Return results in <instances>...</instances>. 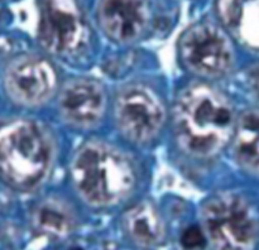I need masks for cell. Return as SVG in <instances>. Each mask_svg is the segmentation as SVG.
Returning a JSON list of instances; mask_svg holds the SVG:
<instances>
[{"instance_id": "4", "label": "cell", "mask_w": 259, "mask_h": 250, "mask_svg": "<svg viewBox=\"0 0 259 250\" xmlns=\"http://www.w3.org/2000/svg\"><path fill=\"white\" fill-rule=\"evenodd\" d=\"M206 237L214 250H255L259 217L243 197L223 193L210 198L202 209Z\"/></svg>"}, {"instance_id": "12", "label": "cell", "mask_w": 259, "mask_h": 250, "mask_svg": "<svg viewBox=\"0 0 259 250\" xmlns=\"http://www.w3.org/2000/svg\"><path fill=\"white\" fill-rule=\"evenodd\" d=\"M125 225L132 239L143 246L158 244L163 237V224L151 204L137 205L125 216Z\"/></svg>"}, {"instance_id": "14", "label": "cell", "mask_w": 259, "mask_h": 250, "mask_svg": "<svg viewBox=\"0 0 259 250\" xmlns=\"http://www.w3.org/2000/svg\"><path fill=\"white\" fill-rule=\"evenodd\" d=\"M35 224L42 231L52 235H65L73 226V216L70 209L60 201H46L35 212Z\"/></svg>"}, {"instance_id": "8", "label": "cell", "mask_w": 259, "mask_h": 250, "mask_svg": "<svg viewBox=\"0 0 259 250\" xmlns=\"http://www.w3.org/2000/svg\"><path fill=\"white\" fill-rule=\"evenodd\" d=\"M57 76L47 60L27 56L15 60L8 66L4 75V86L9 97L25 106L45 103L53 95Z\"/></svg>"}, {"instance_id": "7", "label": "cell", "mask_w": 259, "mask_h": 250, "mask_svg": "<svg viewBox=\"0 0 259 250\" xmlns=\"http://www.w3.org/2000/svg\"><path fill=\"white\" fill-rule=\"evenodd\" d=\"M119 130L134 143L156 138L164 123V109L158 96L146 86H131L119 93L115 103Z\"/></svg>"}, {"instance_id": "5", "label": "cell", "mask_w": 259, "mask_h": 250, "mask_svg": "<svg viewBox=\"0 0 259 250\" xmlns=\"http://www.w3.org/2000/svg\"><path fill=\"white\" fill-rule=\"evenodd\" d=\"M180 56L187 68L206 77L227 75L234 63L228 37L218 25L209 22L194 24L182 34Z\"/></svg>"}, {"instance_id": "13", "label": "cell", "mask_w": 259, "mask_h": 250, "mask_svg": "<svg viewBox=\"0 0 259 250\" xmlns=\"http://www.w3.org/2000/svg\"><path fill=\"white\" fill-rule=\"evenodd\" d=\"M235 157L248 171L259 173V111L240 118L235 130Z\"/></svg>"}, {"instance_id": "15", "label": "cell", "mask_w": 259, "mask_h": 250, "mask_svg": "<svg viewBox=\"0 0 259 250\" xmlns=\"http://www.w3.org/2000/svg\"><path fill=\"white\" fill-rule=\"evenodd\" d=\"M180 244L185 250H201L206 247L207 237L199 225H191L181 234Z\"/></svg>"}, {"instance_id": "2", "label": "cell", "mask_w": 259, "mask_h": 250, "mask_svg": "<svg viewBox=\"0 0 259 250\" xmlns=\"http://www.w3.org/2000/svg\"><path fill=\"white\" fill-rule=\"evenodd\" d=\"M73 183L93 206H111L125 198L136 183V172L125 154L104 143H88L73 158Z\"/></svg>"}, {"instance_id": "9", "label": "cell", "mask_w": 259, "mask_h": 250, "mask_svg": "<svg viewBox=\"0 0 259 250\" xmlns=\"http://www.w3.org/2000/svg\"><path fill=\"white\" fill-rule=\"evenodd\" d=\"M98 20L110 39L128 43L146 33L151 10L146 0H99Z\"/></svg>"}, {"instance_id": "1", "label": "cell", "mask_w": 259, "mask_h": 250, "mask_svg": "<svg viewBox=\"0 0 259 250\" xmlns=\"http://www.w3.org/2000/svg\"><path fill=\"white\" fill-rule=\"evenodd\" d=\"M175 130L184 151L195 157L219 153L234 131V114L227 98L207 85H191L175 106Z\"/></svg>"}, {"instance_id": "10", "label": "cell", "mask_w": 259, "mask_h": 250, "mask_svg": "<svg viewBox=\"0 0 259 250\" xmlns=\"http://www.w3.org/2000/svg\"><path fill=\"white\" fill-rule=\"evenodd\" d=\"M105 104L103 87L90 80L67 83L60 96V111L63 119L77 128L95 126L103 118Z\"/></svg>"}, {"instance_id": "6", "label": "cell", "mask_w": 259, "mask_h": 250, "mask_svg": "<svg viewBox=\"0 0 259 250\" xmlns=\"http://www.w3.org/2000/svg\"><path fill=\"white\" fill-rule=\"evenodd\" d=\"M38 33L43 47L61 57L77 55L88 42V29L75 0H42Z\"/></svg>"}, {"instance_id": "17", "label": "cell", "mask_w": 259, "mask_h": 250, "mask_svg": "<svg viewBox=\"0 0 259 250\" xmlns=\"http://www.w3.org/2000/svg\"><path fill=\"white\" fill-rule=\"evenodd\" d=\"M70 250H83L82 247H80V246H73V247H71Z\"/></svg>"}, {"instance_id": "3", "label": "cell", "mask_w": 259, "mask_h": 250, "mask_svg": "<svg viewBox=\"0 0 259 250\" xmlns=\"http://www.w3.org/2000/svg\"><path fill=\"white\" fill-rule=\"evenodd\" d=\"M52 148L45 131L29 120L0 125V178L18 189H29L45 179Z\"/></svg>"}, {"instance_id": "11", "label": "cell", "mask_w": 259, "mask_h": 250, "mask_svg": "<svg viewBox=\"0 0 259 250\" xmlns=\"http://www.w3.org/2000/svg\"><path fill=\"white\" fill-rule=\"evenodd\" d=\"M218 13L243 45L259 51V0H218Z\"/></svg>"}, {"instance_id": "16", "label": "cell", "mask_w": 259, "mask_h": 250, "mask_svg": "<svg viewBox=\"0 0 259 250\" xmlns=\"http://www.w3.org/2000/svg\"><path fill=\"white\" fill-rule=\"evenodd\" d=\"M248 82H249L250 88L255 96L259 98V66H255L249 71V76H248Z\"/></svg>"}]
</instances>
